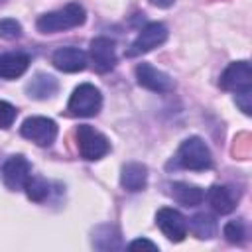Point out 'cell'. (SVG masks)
Here are the masks:
<instances>
[{"label": "cell", "instance_id": "cell-24", "mask_svg": "<svg viewBox=\"0 0 252 252\" xmlns=\"http://www.w3.org/2000/svg\"><path fill=\"white\" fill-rule=\"evenodd\" d=\"M234 100H236L238 108H240V110H242L246 116H250V112H252V91L234 93Z\"/></svg>", "mask_w": 252, "mask_h": 252}, {"label": "cell", "instance_id": "cell-26", "mask_svg": "<svg viewBox=\"0 0 252 252\" xmlns=\"http://www.w3.org/2000/svg\"><path fill=\"white\" fill-rule=\"evenodd\" d=\"M154 6H158V8H169L175 0H150Z\"/></svg>", "mask_w": 252, "mask_h": 252}, {"label": "cell", "instance_id": "cell-25", "mask_svg": "<svg viewBox=\"0 0 252 252\" xmlns=\"http://www.w3.org/2000/svg\"><path fill=\"white\" fill-rule=\"evenodd\" d=\"M128 250H152V252H156L158 250V244L152 242V240H148V238H136V240H132L128 244Z\"/></svg>", "mask_w": 252, "mask_h": 252}, {"label": "cell", "instance_id": "cell-5", "mask_svg": "<svg viewBox=\"0 0 252 252\" xmlns=\"http://www.w3.org/2000/svg\"><path fill=\"white\" fill-rule=\"evenodd\" d=\"M20 134L35 146H51L57 138V124L47 116H30L20 126Z\"/></svg>", "mask_w": 252, "mask_h": 252}, {"label": "cell", "instance_id": "cell-17", "mask_svg": "<svg viewBox=\"0 0 252 252\" xmlns=\"http://www.w3.org/2000/svg\"><path fill=\"white\" fill-rule=\"evenodd\" d=\"M209 203L220 215H228L236 207V199H234L232 191L228 187H224V185H213L209 189Z\"/></svg>", "mask_w": 252, "mask_h": 252}, {"label": "cell", "instance_id": "cell-14", "mask_svg": "<svg viewBox=\"0 0 252 252\" xmlns=\"http://www.w3.org/2000/svg\"><path fill=\"white\" fill-rule=\"evenodd\" d=\"M30 67V57L26 53H2L0 55V79H16L22 77Z\"/></svg>", "mask_w": 252, "mask_h": 252}, {"label": "cell", "instance_id": "cell-23", "mask_svg": "<svg viewBox=\"0 0 252 252\" xmlns=\"http://www.w3.org/2000/svg\"><path fill=\"white\" fill-rule=\"evenodd\" d=\"M16 116H18L16 106L6 100H0V128H10L16 120Z\"/></svg>", "mask_w": 252, "mask_h": 252}, {"label": "cell", "instance_id": "cell-4", "mask_svg": "<svg viewBox=\"0 0 252 252\" xmlns=\"http://www.w3.org/2000/svg\"><path fill=\"white\" fill-rule=\"evenodd\" d=\"M75 136H77V148H79L81 158H85L89 161H96V159L104 158L110 150L108 138L89 124H81L77 128Z\"/></svg>", "mask_w": 252, "mask_h": 252}, {"label": "cell", "instance_id": "cell-10", "mask_svg": "<svg viewBox=\"0 0 252 252\" xmlns=\"http://www.w3.org/2000/svg\"><path fill=\"white\" fill-rule=\"evenodd\" d=\"M136 81H138L140 87H144L148 91H154V93H169L175 87L173 79L165 71L156 69L154 65L144 63V61L136 65Z\"/></svg>", "mask_w": 252, "mask_h": 252}, {"label": "cell", "instance_id": "cell-6", "mask_svg": "<svg viewBox=\"0 0 252 252\" xmlns=\"http://www.w3.org/2000/svg\"><path fill=\"white\" fill-rule=\"evenodd\" d=\"M167 39V28L161 22H150L148 26L142 28V32L136 35V39L132 41L130 49L126 51L128 57H136L142 53H148L156 47H159L163 41Z\"/></svg>", "mask_w": 252, "mask_h": 252}, {"label": "cell", "instance_id": "cell-19", "mask_svg": "<svg viewBox=\"0 0 252 252\" xmlns=\"http://www.w3.org/2000/svg\"><path fill=\"white\" fill-rule=\"evenodd\" d=\"M187 228H191V232H193L197 238H201V240L213 238L215 232H217V220H215V217H211V215H207V213H199V215H195V217L187 222Z\"/></svg>", "mask_w": 252, "mask_h": 252}, {"label": "cell", "instance_id": "cell-12", "mask_svg": "<svg viewBox=\"0 0 252 252\" xmlns=\"http://www.w3.org/2000/svg\"><path fill=\"white\" fill-rule=\"evenodd\" d=\"M51 63L55 69H59L63 73H79L87 67V55L79 47L67 45V47H59L53 53Z\"/></svg>", "mask_w": 252, "mask_h": 252}, {"label": "cell", "instance_id": "cell-8", "mask_svg": "<svg viewBox=\"0 0 252 252\" xmlns=\"http://www.w3.org/2000/svg\"><path fill=\"white\" fill-rule=\"evenodd\" d=\"M32 177V165L24 156H12L2 165V179L10 191L26 189Z\"/></svg>", "mask_w": 252, "mask_h": 252}, {"label": "cell", "instance_id": "cell-1", "mask_svg": "<svg viewBox=\"0 0 252 252\" xmlns=\"http://www.w3.org/2000/svg\"><path fill=\"white\" fill-rule=\"evenodd\" d=\"M87 20V12L81 4L71 2L55 12H47L43 16L37 18L35 26L41 33H55V32H65V30H73L83 26Z\"/></svg>", "mask_w": 252, "mask_h": 252}, {"label": "cell", "instance_id": "cell-2", "mask_svg": "<svg viewBox=\"0 0 252 252\" xmlns=\"http://www.w3.org/2000/svg\"><path fill=\"white\" fill-rule=\"evenodd\" d=\"M175 159L181 167L191 169V171H205L213 165L211 150L205 144V140L199 136H191V138L183 140L175 154Z\"/></svg>", "mask_w": 252, "mask_h": 252}, {"label": "cell", "instance_id": "cell-21", "mask_svg": "<svg viewBox=\"0 0 252 252\" xmlns=\"http://www.w3.org/2000/svg\"><path fill=\"white\" fill-rule=\"evenodd\" d=\"M20 35H22V24L18 20H14V18L0 20V37L2 39L12 41V39H18Z\"/></svg>", "mask_w": 252, "mask_h": 252}, {"label": "cell", "instance_id": "cell-11", "mask_svg": "<svg viewBox=\"0 0 252 252\" xmlns=\"http://www.w3.org/2000/svg\"><path fill=\"white\" fill-rule=\"evenodd\" d=\"M89 55L98 73H106L116 65V47H114V41L108 37H94L91 41Z\"/></svg>", "mask_w": 252, "mask_h": 252}, {"label": "cell", "instance_id": "cell-20", "mask_svg": "<svg viewBox=\"0 0 252 252\" xmlns=\"http://www.w3.org/2000/svg\"><path fill=\"white\" fill-rule=\"evenodd\" d=\"M26 193H28V197H30L32 201L41 203V201L49 195V185H47V181L41 179V177H30V181H28V185H26Z\"/></svg>", "mask_w": 252, "mask_h": 252}, {"label": "cell", "instance_id": "cell-13", "mask_svg": "<svg viewBox=\"0 0 252 252\" xmlns=\"http://www.w3.org/2000/svg\"><path fill=\"white\" fill-rule=\"evenodd\" d=\"M120 185L130 193L146 189V185H148V167L140 161L124 163L122 169H120Z\"/></svg>", "mask_w": 252, "mask_h": 252}, {"label": "cell", "instance_id": "cell-3", "mask_svg": "<svg viewBox=\"0 0 252 252\" xmlns=\"http://www.w3.org/2000/svg\"><path fill=\"white\" fill-rule=\"evenodd\" d=\"M100 106H102V94L91 83L79 85L67 102V110L73 116H83V118L96 116L100 112Z\"/></svg>", "mask_w": 252, "mask_h": 252}, {"label": "cell", "instance_id": "cell-22", "mask_svg": "<svg viewBox=\"0 0 252 252\" xmlns=\"http://www.w3.org/2000/svg\"><path fill=\"white\" fill-rule=\"evenodd\" d=\"M222 232H224L226 240L232 242V244L242 242L244 236H246V232H244V224H242L240 220H230V222H226L224 228H222Z\"/></svg>", "mask_w": 252, "mask_h": 252}, {"label": "cell", "instance_id": "cell-16", "mask_svg": "<svg viewBox=\"0 0 252 252\" xmlns=\"http://www.w3.org/2000/svg\"><path fill=\"white\" fill-rule=\"evenodd\" d=\"M169 189H171L169 193H171L173 201H177V203L183 205V207H195V205H199V203L205 199L203 189L197 187V185H191V183L175 181V183H171Z\"/></svg>", "mask_w": 252, "mask_h": 252}, {"label": "cell", "instance_id": "cell-9", "mask_svg": "<svg viewBox=\"0 0 252 252\" xmlns=\"http://www.w3.org/2000/svg\"><path fill=\"white\" fill-rule=\"evenodd\" d=\"M156 224L171 242H181L187 236V219L171 207H163L156 213Z\"/></svg>", "mask_w": 252, "mask_h": 252}, {"label": "cell", "instance_id": "cell-15", "mask_svg": "<svg viewBox=\"0 0 252 252\" xmlns=\"http://www.w3.org/2000/svg\"><path fill=\"white\" fill-rule=\"evenodd\" d=\"M59 85H57V79L47 75V73H37L26 87L28 91V96L32 98H37V100H43V98H49L57 93Z\"/></svg>", "mask_w": 252, "mask_h": 252}, {"label": "cell", "instance_id": "cell-18", "mask_svg": "<svg viewBox=\"0 0 252 252\" xmlns=\"http://www.w3.org/2000/svg\"><path fill=\"white\" fill-rule=\"evenodd\" d=\"M93 246L98 250H118L122 240L114 226H98L93 232Z\"/></svg>", "mask_w": 252, "mask_h": 252}, {"label": "cell", "instance_id": "cell-7", "mask_svg": "<svg viewBox=\"0 0 252 252\" xmlns=\"http://www.w3.org/2000/svg\"><path fill=\"white\" fill-rule=\"evenodd\" d=\"M219 85L224 91L232 93H242V91H252V67L248 61H234L230 63L219 79Z\"/></svg>", "mask_w": 252, "mask_h": 252}]
</instances>
